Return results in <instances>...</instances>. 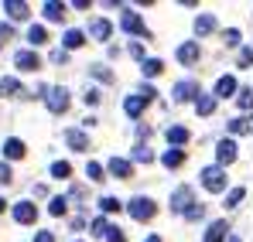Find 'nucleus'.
<instances>
[{"label": "nucleus", "mask_w": 253, "mask_h": 242, "mask_svg": "<svg viewBox=\"0 0 253 242\" xmlns=\"http://www.w3.org/2000/svg\"><path fill=\"white\" fill-rule=\"evenodd\" d=\"M44 17H48V21H62V17H65V3H58V0H44Z\"/></svg>", "instance_id": "nucleus-20"}, {"label": "nucleus", "mask_w": 253, "mask_h": 242, "mask_svg": "<svg viewBox=\"0 0 253 242\" xmlns=\"http://www.w3.org/2000/svg\"><path fill=\"white\" fill-rule=\"evenodd\" d=\"M28 41H31V44H35V48H38V44H44V41H48V31H44L42 24H35V28H31V31H28Z\"/></svg>", "instance_id": "nucleus-29"}, {"label": "nucleus", "mask_w": 253, "mask_h": 242, "mask_svg": "<svg viewBox=\"0 0 253 242\" xmlns=\"http://www.w3.org/2000/svg\"><path fill=\"white\" fill-rule=\"evenodd\" d=\"M215 161H219V167L233 164V161H236V143H233V140H219V147H215Z\"/></svg>", "instance_id": "nucleus-9"}, {"label": "nucleus", "mask_w": 253, "mask_h": 242, "mask_svg": "<svg viewBox=\"0 0 253 242\" xmlns=\"http://www.w3.org/2000/svg\"><path fill=\"white\" fill-rule=\"evenodd\" d=\"M3 157H10V161H21V157H24V143H21L17 137H10V140L3 143Z\"/></svg>", "instance_id": "nucleus-19"}, {"label": "nucleus", "mask_w": 253, "mask_h": 242, "mask_svg": "<svg viewBox=\"0 0 253 242\" xmlns=\"http://www.w3.org/2000/svg\"><path fill=\"white\" fill-rule=\"evenodd\" d=\"M0 96H28L24 89H21V82L10 79V75H0Z\"/></svg>", "instance_id": "nucleus-16"}, {"label": "nucleus", "mask_w": 253, "mask_h": 242, "mask_svg": "<svg viewBox=\"0 0 253 242\" xmlns=\"http://www.w3.org/2000/svg\"><path fill=\"white\" fill-rule=\"evenodd\" d=\"M44 106L58 116V113H65L69 109V89H62V85H55V89H48V96H44Z\"/></svg>", "instance_id": "nucleus-4"}, {"label": "nucleus", "mask_w": 253, "mask_h": 242, "mask_svg": "<svg viewBox=\"0 0 253 242\" xmlns=\"http://www.w3.org/2000/svg\"><path fill=\"white\" fill-rule=\"evenodd\" d=\"M3 14H10L14 21H24V17L31 14V7H28L24 0H3Z\"/></svg>", "instance_id": "nucleus-10"}, {"label": "nucleus", "mask_w": 253, "mask_h": 242, "mask_svg": "<svg viewBox=\"0 0 253 242\" xmlns=\"http://www.w3.org/2000/svg\"><path fill=\"white\" fill-rule=\"evenodd\" d=\"M171 99L174 103H188V99H202V89H199V82H192V79H185V82H178L174 89H171Z\"/></svg>", "instance_id": "nucleus-3"}, {"label": "nucleus", "mask_w": 253, "mask_h": 242, "mask_svg": "<svg viewBox=\"0 0 253 242\" xmlns=\"http://www.w3.org/2000/svg\"><path fill=\"white\" fill-rule=\"evenodd\" d=\"M130 55H133V58H137L140 65L147 62V58H144V44H140V41H133V44H130Z\"/></svg>", "instance_id": "nucleus-41"}, {"label": "nucleus", "mask_w": 253, "mask_h": 242, "mask_svg": "<svg viewBox=\"0 0 253 242\" xmlns=\"http://www.w3.org/2000/svg\"><path fill=\"white\" fill-rule=\"evenodd\" d=\"M247 65H253V44L240 51V69H247Z\"/></svg>", "instance_id": "nucleus-40"}, {"label": "nucleus", "mask_w": 253, "mask_h": 242, "mask_svg": "<svg viewBox=\"0 0 253 242\" xmlns=\"http://www.w3.org/2000/svg\"><path fill=\"white\" fill-rule=\"evenodd\" d=\"M161 161H165V167H181L185 154H181L178 147H171V150H165V157H161Z\"/></svg>", "instance_id": "nucleus-27"}, {"label": "nucleus", "mask_w": 253, "mask_h": 242, "mask_svg": "<svg viewBox=\"0 0 253 242\" xmlns=\"http://www.w3.org/2000/svg\"><path fill=\"white\" fill-rule=\"evenodd\" d=\"M106 242H126L124 229H117V225H110V232H106Z\"/></svg>", "instance_id": "nucleus-39"}, {"label": "nucleus", "mask_w": 253, "mask_h": 242, "mask_svg": "<svg viewBox=\"0 0 253 242\" xmlns=\"http://www.w3.org/2000/svg\"><path fill=\"white\" fill-rule=\"evenodd\" d=\"M126 211H130V215H133L137 222H151L158 208H154V202H151V198H144V195H137L133 202L126 205Z\"/></svg>", "instance_id": "nucleus-2"}, {"label": "nucleus", "mask_w": 253, "mask_h": 242, "mask_svg": "<svg viewBox=\"0 0 253 242\" xmlns=\"http://www.w3.org/2000/svg\"><path fill=\"white\" fill-rule=\"evenodd\" d=\"M192 205H195V202H192V188H188V184H181V188H174V191H171V211L185 215Z\"/></svg>", "instance_id": "nucleus-7"}, {"label": "nucleus", "mask_w": 253, "mask_h": 242, "mask_svg": "<svg viewBox=\"0 0 253 242\" xmlns=\"http://www.w3.org/2000/svg\"><path fill=\"white\" fill-rule=\"evenodd\" d=\"M195 113H199V116H212V113H215V96H202V99L195 103Z\"/></svg>", "instance_id": "nucleus-23"}, {"label": "nucleus", "mask_w": 253, "mask_h": 242, "mask_svg": "<svg viewBox=\"0 0 253 242\" xmlns=\"http://www.w3.org/2000/svg\"><path fill=\"white\" fill-rule=\"evenodd\" d=\"M99 208H103L106 215H117V211H124V202L113 198V195H106V198H99Z\"/></svg>", "instance_id": "nucleus-24"}, {"label": "nucleus", "mask_w": 253, "mask_h": 242, "mask_svg": "<svg viewBox=\"0 0 253 242\" xmlns=\"http://www.w3.org/2000/svg\"><path fill=\"white\" fill-rule=\"evenodd\" d=\"M10 177H14V174H10V167H7V161L0 164V184H10Z\"/></svg>", "instance_id": "nucleus-46"}, {"label": "nucleus", "mask_w": 253, "mask_h": 242, "mask_svg": "<svg viewBox=\"0 0 253 242\" xmlns=\"http://www.w3.org/2000/svg\"><path fill=\"white\" fill-rule=\"evenodd\" d=\"M85 177H89V181H106V177H103V167H99L96 161L85 164Z\"/></svg>", "instance_id": "nucleus-34"}, {"label": "nucleus", "mask_w": 253, "mask_h": 242, "mask_svg": "<svg viewBox=\"0 0 253 242\" xmlns=\"http://www.w3.org/2000/svg\"><path fill=\"white\" fill-rule=\"evenodd\" d=\"M229 236H233V232H229V225H226V222H212L209 232H206V242H226Z\"/></svg>", "instance_id": "nucleus-14"}, {"label": "nucleus", "mask_w": 253, "mask_h": 242, "mask_svg": "<svg viewBox=\"0 0 253 242\" xmlns=\"http://www.w3.org/2000/svg\"><path fill=\"white\" fill-rule=\"evenodd\" d=\"M212 31H215V17H212V14H199V17H195V35L206 38Z\"/></svg>", "instance_id": "nucleus-17"}, {"label": "nucleus", "mask_w": 253, "mask_h": 242, "mask_svg": "<svg viewBox=\"0 0 253 242\" xmlns=\"http://www.w3.org/2000/svg\"><path fill=\"white\" fill-rule=\"evenodd\" d=\"M202 215H206V205H192V208H188V211H185V218H188V222H199V218H202Z\"/></svg>", "instance_id": "nucleus-38"}, {"label": "nucleus", "mask_w": 253, "mask_h": 242, "mask_svg": "<svg viewBox=\"0 0 253 242\" xmlns=\"http://www.w3.org/2000/svg\"><path fill=\"white\" fill-rule=\"evenodd\" d=\"M161 69H165V65H161V62H158V58H147V62H144V65H140V72H144V75H147V79H154V75H161Z\"/></svg>", "instance_id": "nucleus-28"}, {"label": "nucleus", "mask_w": 253, "mask_h": 242, "mask_svg": "<svg viewBox=\"0 0 253 242\" xmlns=\"http://www.w3.org/2000/svg\"><path fill=\"white\" fill-rule=\"evenodd\" d=\"M51 62H55V65H65V62H69V51H65V48H55V51H51Z\"/></svg>", "instance_id": "nucleus-42"}, {"label": "nucleus", "mask_w": 253, "mask_h": 242, "mask_svg": "<svg viewBox=\"0 0 253 242\" xmlns=\"http://www.w3.org/2000/svg\"><path fill=\"white\" fill-rule=\"evenodd\" d=\"M250 130H253V120H247V116L229 123V133H233V137H243V133H250Z\"/></svg>", "instance_id": "nucleus-25"}, {"label": "nucleus", "mask_w": 253, "mask_h": 242, "mask_svg": "<svg viewBox=\"0 0 253 242\" xmlns=\"http://www.w3.org/2000/svg\"><path fill=\"white\" fill-rule=\"evenodd\" d=\"M72 174V164L69 161H55L51 164V177H69Z\"/></svg>", "instance_id": "nucleus-32"}, {"label": "nucleus", "mask_w": 253, "mask_h": 242, "mask_svg": "<svg viewBox=\"0 0 253 242\" xmlns=\"http://www.w3.org/2000/svg\"><path fill=\"white\" fill-rule=\"evenodd\" d=\"M226 44H229V48H236V44H240V31H236V28H229V31H226Z\"/></svg>", "instance_id": "nucleus-45"}, {"label": "nucleus", "mask_w": 253, "mask_h": 242, "mask_svg": "<svg viewBox=\"0 0 253 242\" xmlns=\"http://www.w3.org/2000/svg\"><path fill=\"white\" fill-rule=\"evenodd\" d=\"M65 143L72 150H89V137H85L83 130H65Z\"/></svg>", "instance_id": "nucleus-15"}, {"label": "nucleus", "mask_w": 253, "mask_h": 242, "mask_svg": "<svg viewBox=\"0 0 253 242\" xmlns=\"http://www.w3.org/2000/svg\"><path fill=\"white\" fill-rule=\"evenodd\" d=\"M106 171H110L113 177H120V181H126V177L133 174V167H130V161H124V157H113V161L106 164Z\"/></svg>", "instance_id": "nucleus-13"}, {"label": "nucleus", "mask_w": 253, "mask_h": 242, "mask_svg": "<svg viewBox=\"0 0 253 242\" xmlns=\"http://www.w3.org/2000/svg\"><path fill=\"white\" fill-rule=\"evenodd\" d=\"M85 106H96V103H99V89H85Z\"/></svg>", "instance_id": "nucleus-44"}, {"label": "nucleus", "mask_w": 253, "mask_h": 242, "mask_svg": "<svg viewBox=\"0 0 253 242\" xmlns=\"http://www.w3.org/2000/svg\"><path fill=\"white\" fill-rule=\"evenodd\" d=\"M35 218H38V208H35L31 202H17V205H14V222H21V225H31Z\"/></svg>", "instance_id": "nucleus-8"}, {"label": "nucleus", "mask_w": 253, "mask_h": 242, "mask_svg": "<svg viewBox=\"0 0 253 242\" xmlns=\"http://www.w3.org/2000/svg\"><path fill=\"white\" fill-rule=\"evenodd\" d=\"M236 92V79L233 75H222V79L215 82V99H226V96H233Z\"/></svg>", "instance_id": "nucleus-18"}, {"label": "nucleus", "mask_w": 253, "mask_h": 242, "mask_svg": "<svg viewBox=\"0 0 253 242\" xmlns=\"http://www.w3.org/2000/svg\"><path fill=\"white\" fill-rule=\"evenodd\" d=\"M120 28H124L126 35L147 38V24H144V17H140V14H133V10H124V17H120Z\"/></svg>", "instance_id": "nucleus-5"}, {"label": "nucleus", "mask_w": 253, "mask_h": 242, "mask_svg": "<svg viewBox=\"0 0 253 242\" xmlns=\"http://www.w3.org/2000/svg\"><path fill=\"white\" fill-rule=\"evenodd\" d=\"M89 35H92L96 41H106L110 35H113V24H110L106 17H96V21L89 24Z\"/></svg>", "instance_id": "nucleus-12"}, {"label": "nucleus", "mask_w": 253, "mask_h": 242, "mask_svg": "<svg viewBox=\"0 0 253 242\" xmlns=\"http://www.w3.org/2000/svg\"><path fill=\"white\" fill-rule=\"evenodd\" d=\"M65 208H69V198L65 195H58V198H51V205H48V211L58 218V215H65Z\"/></svg>", "instance_id": "nucleus-31"}, {"label": "nucleus", "mask_w": 253, "mask_h": 242, "mask_svg": "<svg viewBox=\"0 0 253 242\" xmlns=\"http://www.w3.org/2000/svg\"><path fill=\"white\" fill-rule=\"evenodd\" d=\"M14 65H17L21 72H38V69H42V58H38L35 48H24V51L14 55Z\"/></svg>", "instance_id": "nucleus-6"}, {"label": "nucleus", "mask_w": 253, "mask_h": 242, "mask_svg": "<svg viewBox=\"0 0 253 242\" xmlns=\"http://www.w3.org/2000/svg\"><path fill=\"white\" fill-rule=\"evenodd\" d=\"M3 208H7V202H3V198H0V211H3Z\"/></svg>", "instance_id": "nucleus-50"}, {"label": "nucleus", "mask_w": 253, "mask_h": 242, "mask_svg": "<svg viewBox=\"0 0 253 242\" xmlns=\"http://www.w3.org/2000/svg\"><path fill=\"white\" fill-rule=\"evenodd\" d=\"M35 242H55V236H51V232H38V236H35Z\"/></svg>", "instance_id": "nucleus-47"}, {"label": "nucleus", "mask_w": 253, "mask_h": 242, "mask_svg": "<svg viewBox=\"0 0 253 242\" xmlns=\"http://www.w3.org/2000/svg\"><path fill=\"white\" fill-rule=\"evenodd\" d=\"M178 62H181V65H195V62H199V41H185V44L178 48Z\"/></svg>", "instance_id": "nucleus-11"}, {"label": "nucleus", "mask_w": 253, "mask_h": 242, "mask_svg": "<svg viewBox=\"0 0 253 242\" xmlns=\"http://www.w3.org/2000/svg\"><path fill=\"white\" fill-rule=\"evenodd\" d=\"M240 109H253V89H240Z\"/></svg>", "instance_id": "nucleus-36"}, {"label": "nucleus", "mask_w": 253, "mask_h": 242, "mask_svg": "<svg viewBox=\"0 0 253 242\" xmlns=\"http://www.w3.org/2000/svg\"><path fill=\"white\" fill-rule=\"evenodd\" d=\"M89 229H92V236H106V232H110L106 218H92V222H89Z\"/></svg>", "instance_id": "nucleus-37"}, {"label": "nucleus", "mask_w": 253, "mask_h": 242, "mask_svg": "<svg viewBox=\"0 0 253 242\" xmlns=\"http://www.w3.org/2000/svg\"><path fill=\"white\" fill-rule=\"evenodd\" d=\"M133 161H137V164H151V161H154V154L140 143V147H133Z\"/></svg>", "instance_id": "nucleus-35"}, {"label": "nucleus", "mask_w": 253, "mask_h": 242, "mask_svg": "<svg viewBox=\"0 0 253 242\" xmlns=\"http://www.w3.org/2000/svg\"><path fill=\"white\" fill-rule=\"evenodd\" d=\"M89 75L99 79V82H113V72H110L106 65H89Z\"/></svg>", "instance_id": "nucleus-30"}, {"label": "nucleus", "mask_w": 253, "mask_h": 242, "mask_svg": "<svg viewBox=\"0 0 253 242\" xmlns=\"http://www.w3.org/2000/svg\"><path fill=\"white\" fill-rule=\"evenodd\" d=\"M62 44H65V51H69V48H79V44H85V35L72 28V31H65V38H62Z\"/></svg>", "instance_id": "nucleus-26"}, {"label": "nucleus", "mask_w": 253, "mask_h": 242, "mask_svg": "<svg viewBox=\"0 0 253 242\" xmlns=\"http://www.w3.org/2000/svg\"><path fill=\"white\" fill-rule=\"evenodd\" d=\"M168 143H174V147L188 143V130L185 126H168Z\"/></svg>", "instance_id": "nucleus-22"}, {"label": "nucleus", "mask_w": 253, "mask_h": 242, "mask_svg": "<svg viewBox=\"0 0 253 242\" xmlns=\"http://www.w3.org/2000/svg\"><path fill=\"white\" fill-rule=\"evenodd\" d=\"M144 106H147V103H144L140 96H130V99L124 103V113H126V116H140V113H144Z\"/></svg>", "instance_id": "nucleus-21"}, {"label": "nucleus", "mask_w": 253, "mask_h": 242, "mask_svg": "<svg viewBox=\"0 0 253 242\" xmlns=\"http://www.w3.org/2000/svg\"><path fill=\"white\" fill-rule=\"evenodd\" d=\"M226 242H240V236H236V232H233V236H229V239H226Z\"/></svg>", "instance_id": "nucleus-49"}, {"label": "nucleus", "mask_w": 253, "mask_h": 242, "mask_svg": "<svg viewBox=\"0 0 253 242\" xmlns=\"http://www.w3.org/2000/svg\"><path fill=\"white\" fill-rule=\"evenodd\" d=\"M144 242H161V236H147V239H144Z\"/></svg>", "instance_id": "nucleus-48"}, {"label": "nucleus", "mask_w": 253, "mask_h": 242, "mask_svg": "<svg viewBox=\"0 0 253 242\" xmlns=\"http://www.w3.org/2000/svg\"><path fill=\"white\" fill-rule=\"evenodd\" d=\"M0 41H14V28L7 21H0Z\"/></svg>", "instance_id": "nucleus-43"}, {"label": "nucleus", "mask_w": 253, "mask_h": 242, "mask_svg": "<svg viewBox=\"0 0 253 242\" xmlns=\"http://www.w3.org/2000/svg\"><path fill=\"white\" fill-rule=\"evenodd\" d=\"M202 188L212 191V195H219V191H226V171L215 164V167H202Z\"/></svg>", "instance_id": "nucleus-1"}, {"label": "nucleus", "mask_w": 253, "mask_h": 242, "mask_svg": "<svg viewBox=\"0 0 253 242\" xmlns=\"http://www.w3.org/2000/svg\"><path fill=\"white\" fill-rule=\"evenodd\" d=\"M243 198H247V188H233V191L226 195V208H236Z\"/></svg>", "instance_id": "nucleus-33"}]
</instances>
